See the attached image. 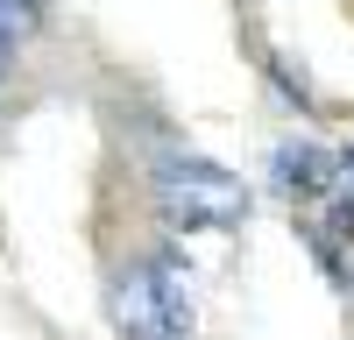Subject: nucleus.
Returning <instances> with one entry per match:
<instances>
[{"mask_svg": "<svg viewBox=\"0 0 354 340\" xmlns=\"http://www.w3.org/2000/svg\"><path fill=\"white\" fill-rule=\"evenodd\" d=\"M113 326L128 340H192V276L170 263V255H149V263H128L113 276Z\"/></svg>", "mask_w": 354, "mask_h": 340, "instance_id": "obj_1", "label": "nucleus"}, {"mask_svg": "<svg viewBox=\"0 0 354 340\" xmlns=\"http://www.w3.org/2000/svg\"><path fill=\"white\" fill-rule=\"evenodd\" d=\"M156 206L170 227H192V234H220V227H241L248 191L234 170L205 163V156H163L156 163Z\"/></svg>", "mask_w": 354, "mask_h": 340, "instance_id": "obj_2", "label": "nucleus"}, {"mask_svg": "<svg viewBox=\"0 0 354 340\" xmlns=\"http://www.w3.org/2000/svg\"><path fill=\"white\" fill-rule=\"evenodd\" d=\"M277 170H283V185H305V191L326 185V156H312V149H283Z\"/></svg>", "mask_w": 354, "mask_h": 340, "instance_id": "obj_3", "label": "nucleus"}, {"mask_svg": "<svg viewBox=\"0 0 354 340\" xmlns=\"http://www.w3.org/2000/svg\"><path fill=\"white\" fill-rule=\"evenodd\" d=\"M21 28H28V0H0V78H8V50Z\"/></svg>", "mask_w": 354, "mask_h": 340, "instance_id": "obj_4", "label": "nucleus"}]
</instances>
